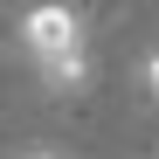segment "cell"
<instances>
[{
    "label": "cell",
    "instance_id": "1",
    "mask_svg": "<svg viewBox=\"0 0 159 159\" xmlns=\"http://www.w3.org/2000/svg\"><path fill=\"white\" fill-rule=\"evenodd\" d=\"M21 48L35 56L42 90H56V97H83L90 90V56H83V21H76V7H62V0L28 7L21 14Z\"/></svg>",
    "mask_w": 159,
    "mask_h": 159
},
{
    "label": "cell",
    "instance_id": "2",
    "mask_svg": "<svg viewBox=\"0 0 159 159\" xmlns=\"http://www.w3.org/2000/svg\"><path fill=\"white\" fill-rule=\"evenodd\" d=\"M139 97H145V104H159V42L139 56Z\"/></svg>",
    "mask_w": 159,
    "mask_h": 159
},
{
    "label": "cell",
    "instance_id": "3",
    "mask_svg": "<svg viewBox=\"0 0 159 159\" xmlns=\"http://www.w3.org/2000/svg\"><path fill=\"white\" fill-rule=\"evenodd\" d=\"M28 159H56V152H28Z\"/></svg>",
    "mask_w": 159,
    "mask_h": 159
}]
</instances>
